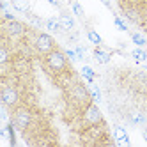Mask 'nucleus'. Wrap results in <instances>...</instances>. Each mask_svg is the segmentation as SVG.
<instances>
[{"mask_svg":"<svg viewBox=\"0 0 147 147\" xmlns=\"http://www.w3.org/2000/svg\"><path fill=\"white\" fill-rule=\"evenodd\" d=\"M11 121L14 122V126H16V129L18 131H22V133H25L30 126L34 124V121H36V112L30 108V107H27V105H18L16 108H13V117H11Z\"/></svg>","mask_w":147,"mask_h":147,"instance_id":"f257e3e1","label":"nucleus"},{"mask_svg":"<svg viewBox=\"0 0 147 147\" xmlns=\"http://www.w3.org/2000/svg\"><path fill=\"white\" fill-rule=\"evenodd\" d=\"M45 64H46V67H48V71L51 75H59V73L66 71L69 67L66 51H60L57 48L53 51H50L48 55H45Z\"/></svg>","mask_w":147,"mask_h":147,"instance_id":"f03ea898","label":"nucleus"},{"mask_svg":"<svg viewBox=\"0 0 147 147\" xmlns=\"http://www.w3.org/2000/svg\"><path fill=\"white\" fill-rule=\"evenodd\" d=\"M0 99H2V105L9 110L16 108L18 105H22V90L16 85H9V83H2V92H0Z\"/></svg>","mask_w":147,"mask_h":147,"instance_id":"7ed1b4c3","label":"nucleus"},{"mask_svg":"<svg viewBox=\"0 0 147 147\" xmlns=\"http://www.w3.org/2000/svg\"><path fill=\"white\" fill-rule=\"evenodd\" d=\"M34 48L37 51V55L45 57V55L50 53V51L55 50V41H53V37H51L50 34H46V32H37L36 41H34Z\"/></svg>","mask_w":147,"mask_h":147,"instance_id":"20e7f679","label":"nucleus"},{"mask_svg":"<svg viewBox=\"0 0 147 147\" xmlns=\"http://www.w3.org/2000/svg\"><path fill=\"white\" fill-rule=\"evenodd\" d=\"M82 121H83V124H85V128L103 122V113H101V110L98 108V105L94 103V101L89 103L87 107L83 108V112H82Z\"/></svg>","mask_w":147,"mask_h":147,"instance_id":"39448f33","label":"nucleus"},{"mask_svg":"<svg viewBox=\"0 0 147 147\" xmlns=\"http://www.w3.org/2000/svg\"><path fill=\"white\" fill-rule=\"evenodd\" d=\"M112 136L115 138V145H129V138H128V131L124 126L115 124L112 129Z\"/></svg>","mask_w":147,"mask_h":147,"instance_id":"423d86ee","label":"nucleus"},{"mask_svg":"<svg viewBox=\"0 0 147 147\" xmlns=\"http://www.w3.org/2000/svg\"><path fill=\"white\" fill-rule=\"evenodd\" d=\"M94 59H96L98 64H108L110 59H112V53H110V50L108 48H105V46H96L94 48Z\"/></svg>","mask_w":147,"mask_h":147,"instance_id":"0eeeda50","label":"nucleus"},{"mask_svg":"<svg viewBox=\"0 0 147 147\" xmlns=\"http://www.w3.org/2000/svg\"><path fill=\"white\" fill-rule=\"evenodd\" d=\"M128 121L133 126H145L147 124V115L142 110H133V112L128 113Z\"/></svg>","mask_w":147,"mask_h":147,"instance_id":"6e6552de","label":"nucleus"},{"mask_svg":"<svg viewBox=\"0 0 147 147\" xmlns=\"http://www.w3.org/2000/svg\"><path fill=\"white\" fill-rule=\"evenodd\" d=\"M59 20H60V25H62V30H64V32H71V30L75 28V20H73L71 14L62 13Z\"/></svg>","mask_w":147,"mask_h":147,"instance_id":"1a4fd4ad","label":"nucleus"},{"mask_svg":"<svg viewBox=\"0 0 147 147\" xmlns=\"http://www.w3.org/2000/svg\"><path fill=\"white\" fill-rule=\"evenodd\" d=\"M11 5L14 11L18 13H28L30 11V4H28V0H11Z\"/></svg>","mask_w":147,"mask_h":147,"instance_id":"9d476101","label":"nucleus"},{"mask_svg":"<svg viewBox=\"0 0 147 147\" xmlns=\"http://www.w3.org/2000/svg\"><path fill=\"white\" fill-rule=\"evenodd\" d=\"M45 27H46V30H50V32H53V34H57V32L62 30L60 20H57V18H48L45 22Z\"/></svg>","mask_w":147,"mask_h":147,"instance_id":"9b49d317","label":"nucleus"},{"mask_svg":"<svg viewBox=\"0 0 147 147\" xmlns=\"http://www.w3.org/2000/svg\"><path fill=\"white\" fill-rule=\"evenodd\" d=\"M131 57L136 60V62H145L147 60V51L142 48V46H136L131 50Z\"/></svg>","mask_w":147,"mask_h":147,"instance_id":"f8f14e48","label":"nucleus"},{"mask_svg":"<svg viewBox=\"0 0 147 147\" xmlns=\"http://www.w3.org/2000/svg\"><path fill=\"white\" fill-rule=\"evenodd\" d=\"M89 90H90V96H92L94 103H101L103 101V94H101V90H99L98 85H94V82L89 83Z\"/></svg>","mask_w":147,"mask_h":147,"instance_id":"ddd939ff","label":"nucleus"},{"mask_svg":"<svg viewBox=\"0 0 147 147\" xmlns=\"http://www.w3.org/2000/svg\"><path fill=\"white\" fill-rule=\"evenodd\" d=\"M80 75H82L83 78H85L89 83H90V82H94V78H96V73H94V69H92L90 66H82Z\"/></svg>","mask_w":147,"mask_h":147,"instance_id":"4468645a","label":"nucleus"},{"mask_svg":"<svg viewBox=\"0 0 147 147\" xmlns=\"http://www.w3.org/2000/svg\"><path fill=\"white\" fill-rule=\"evenodd\" d=\"M87 39L90 41L92 45H96V46H99L101 43H103V39H101V36L96 32V30H87Z\"/></svg>","mask_w":147,"mask_h":147,"instance_id":"2eb2a0df","label":"nucleus"},{"mask_svg":"<svg viewBox=\"0 0 147 147\" xmlns=\"http://www.w3.org/2000/svg\"><path fill=\"white\" fill-rule=\"evenodd\" d=\"M71 9H73V13H75V16H78L80 20L85 18V13H83V7L80 5V2H76V0H73L71 2Z\"/></svg>","mask_w":147,"mask_h":147,"instance_id":"dca6fc26","label":"nucleus"},{"mask_svg":"<svg viewBox=\"0 0 147 147\" xmlns=\"http://www.w3.org/2000/svg\"><path fill=\"white\" fill-rule=\"evenodd\" d=\"M131 41L136 45V46H145L147 45V41H145V36H142V34H138V32H135V34H131Z\"/></svg>","mask_w":147,"mask_h":147,"instance_id":"f3484780","label":"nucleus"},{"mask_svg":"<svg viewBox=\"0 0 147 147\" xmlns=\"http://www.w3.org/2000/svg\"><path fill=\"white\" fill-rule=\"evenodd\" d=\"M113 23L117 25V28H119V30H122V32H128V25H126V23L122 22V18H121V16H115Z\"/></svg>","mask_w":147,"mask_h":147,"instance_id":"a211bd4d","label":"nucleus"},{"mask_svg":"<svg viewBox=\"0 0 147 147\" xmlns=\"http://www.w3.org/2000/svg\"><path fill=\"white\" fill-rule=\"evenodd\" d=\"M66 55H67V59H71L73 62L80 60V57H78V51H76V48H75V50H73V48H67V50H66Z\"/></svg>","mask_w":147,"mask_h":147,"instance_id":"6ab92c4d","label":"nucleus"},{"mask_svg":"<svg viewBox=\"0 0 147 147\" xmlns=\"http://www.w3.org/2000/svg\"><path fill=\"white\" fill-rule=\"evenodd\" d=\"M142 138L147 142V126H144V129H142Z\"/></svg>","mask_w":147,"mask_h":147,"instance_id":"aec40b11","label":"nucleus"},{"mask_svg":"<svg viewBox=\"0 0 147 147\" xmlns=\"http://www.w3.org/2000/svg\"><path fill=\"white\" fill-rule=\"evenodd\" d=\"M46 2H48V4H51V5H59L60 0H46Z\"/></svg>","mask_w":147,"mask_h":147,"instance_id":"412c9836","label":"nucleus"},{"mask_svg":"<svg viewBox=\"0 0 147 147\" xmlns=\"http://www.w3.org/2000/svg\"><path fill=\"white\" fill-rule=\"evenodd\" d=\"M101 2H103V4H105V5H107V7H108V9H112V4H110V0H101Z\"/></svg>","mask_w":147,"mask_h":147,"instance_id":"4be33fe9","label":"nucleus"},{"mask_svg":"<svg viewBox=\"0 0 147 147\" xmlns=\"http://www.w3.org/2000/svg\"><path fill=\"white\" fill-rule=\"evenodd\" d=\"M131 2H133V0H131Z\"/></svg>","mask_w":147,"mask_h":147,"instance_id":"5701e85b","label":"nucleus"}]
</instances>
